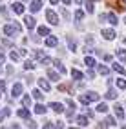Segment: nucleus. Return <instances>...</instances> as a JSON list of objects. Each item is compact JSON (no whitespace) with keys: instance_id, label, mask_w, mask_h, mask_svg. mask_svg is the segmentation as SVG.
<instances>
[{"instance_id":"a211bd4d","label":"nucleus","mask_w":126,"mask_h":129,"mask_svg":"<svg viewBox=\"0 0 126 129\" xmlns=\"http://www.w3.org/2000/svg\"><path fill=\"white\" fill-rule=\"evenodd\" d=\"M108 22H110L112 25H117V15H113V13H108Z\"/></svg>"},{"instance_id":"ea45409f","label":"nucleus","mask_w":126,"mask_h":129,"mask_svg":"<svg viewBox=\"0 0 126 129\" xmlns=\"http://www.w3.org/2000/svg\"><path fill=\"white\" fill-rule=\"evenodd\" d=\"M28 124H29V127H31V129H35V127H37V122H33L31 118H28Z\"/></svg>"},{"instance_id":"58836bf2","label":"nucleus","mask_w":126,"mask_h":129,"mask_svg":"<svg viewBox=\"0 0 126 129\" xmlns=\"http://www.w3.org/2000/svg\"><path fill=\"white\" fill-rule=\"evenodd\" d=\"M106 122H108V125H115V124H117V122H115V120H113L112 116H108V118H106Z\"/></svg>"},{"instance_id":"cd10ccee","label":"nucleus","mask_w":126,"mask_h":129,"mask_svg":"<svg viewBox=\"0 0 126 129\" xmlns=\"http://www.w3.org/2000/svg\"><path fill=\"white\" fill-rule=\"evenodd\" d=\"M48 78H49V80H58V73H55V71L49 69V71H48Z\"/></svg>"},{"instance_id":"f257e3e1","label":"nucleus","mask_w":126,"mask_h":129,"mask_svg":"<svg viewBox=\"0 0 126 129\" xmlns=\"http://www.w3.org/2000/svg\"><path fill=\"white\" fill-rule=\"evenodd\" d=\"M20 29H22L20 24H16V22H15L13 25L9 24V25H6V27H4V35H7V37H15V33H20Z\"/></svg>"},{"instance_id":"9d476101","label":"nucleus","mask_w":126,"mask_h":129,"mask_svg":"<svg viewBox=\"0 0 126 129\" xmlns=\"http://www.w3.org/2000/svg\"><path fill=\"white\" fill-rule=\"evenodd\" d=\"M113 111H115V116L119 118V120H122V118H124V111H122V106H119V104H117V106H113Z\"/></svg>"},{"instance_id":"72a5a7b5","label":"nucleus","mask_w":126,"mask_h":129,"mask_svg":"<svg viewBox=\"0 0 126 129\" xmlns=\"http://www.w3.org/2000/svg\"><path fill=\"white\" fill-rule=\"evenodd\" d=\"M58 91H62V93L70 91V85H68V84H60V85H58Z\"/></svg>"},{"instance_id":"473e14b6","label":"nucleus","mask_w":126,"mask_h":129,"mask_svg":"<svg viewBox=\"0 0 126 129\" xmlns=\"http://www.w3.org/2000/svg\"><path fill=\"white\" fill-rule=\"evenodd\" d=\"M18 56H20V53H16V51H11V55H9V58L13 60V62H16V60H18Z\"/></svg>"},{"instance_id":"09e8293b","label":"nucleus","mask_w":126,"mask_h":129,"mask_svg":"<svg viewBox=\"0 0 126 129\" xmlns=\"http://www.w3.org/2000/svg\"><path fill=\"white\" fill-rule=\"evenodd\" d=\"M73 2H75V4H82V0H73Z\"/></svg>"},{"instance_id":"412c9836","label":"nucleus","mask_w":126,"mask_h":129,"mask_svg":"<svg viewBox=\"0 0 126 129\" xmlns=\"http://www.w3.org/2000/svg\"><path fill=\"white\" fill-rule=\"evenodd\" d=\"M35 113H37V115H44V113H46V107L42 106V104H37V106H35Z\"/></svg>"},{"instance_id":"1a4fd4ad","label":"nucleus","mask_w":126,"mask_h":129,"mask_svg":"<svg viewBox=\"0 0 126 129\" xmlns=\"http://www.w3.org/2000/svg\"><path fill=\"white\" fill-rule=\"evenodd\" d=\"M102 37L106 40H113L115 38V31L113 29H102Z\"/></svg>"},{"instance_id":"7c9ffc66","label":"nucleus","mask_w":126,"mask_h":129,"mask_svg":"<svg viewBox=\"0 0 126 129\" xmlns=\"http://www.w3.org/2000/svg\"><path fill=\"white\" fill-rule=\"evenodd\" d=\"M99 73H100V75H104V76H106L108 73H110V69H108V67H106V66H99Z\"/></svg>"},{"instance_id":"a18cd8bd","label":"nucleus","mask_w":126,"mask_h":129,"mask_svg":"<svg viewBox=\"0 0 126 129\" xmlns=\"http://www.w3.org/2000/svg\"><path fill=\"white\" fill-rule=\"evenodd\" d=\"M102 58H104V60H106V62H110V60H112V55H104V56H102Z\"/></svg>"},{"instance_id":"4c0bfd02","label":"nucleus","mask_w":126,"mask_h":129,"mask_svg":"<svg viewBox=\"0 0 126 129\" xmlns=\"http://www.w3.org/2000/svg\"><path fill=\"white\" fill-rule=\"evenodd\" d=\"M82 16H84L82 11H75V20H82Z\"/></svg>"},{"instance_id":"0eeeda50","label":"nucleus","mask_w":126,"mask_h":129,"mask_svg":"<svg viewBox=\"0 0 126 129\" xmlns=\"http://www.w3.org/2000/svg\"><path fill=\"white\" fill-rule=\"evenodd\" d=\"M40 7H42V2H40V0H33V2L29 4V9H31L33 13H37V11H40Z\"/></svg>"},{"instance_id":"5fc2aeb1","label":"nucleus","mask_w":126,"mask_h":129,"mask_svg":"<svg viewBox=\"0 0 126 129\" xmlns=\"http://www.w3.org/2000/svg\"><path fill=\"white\" fill-rule=\"evenodd\" d=\"M0 94H2V93H0Z\"/></svg>"},{"instance_id":"de8ad7c7","label":"nucleus","mask_w":126,"mask_h":129,"mask_svg":"<svg viewBox=\"0 0 126 129\" xmlns=\"http://www.w3.org/2000/svg\"><path fill=\"white\" fill-rule=\"evenodd\" d=\"M62 2H64V4H68V6H70V4H71V0H62Z\"/></svg>"},{"instance_id":"37998d69","label":"nucleus","mask_w":126,"mask_h":129,"mask_svg":"<svg viewBox=\"0 0 126 129\" xmlns=\"http://www.w3.org/2000/svg\"><path fill=\"white\" fill-rule=\"evenodd\" d=\"M44 129H57L53 124H44Z\"/></svg>"},{"instance_id":"c85d7f7f","label":"nucleus","mask_w":126,"mask_h":129,"mask_svg":"<svg viewBox=\"0 0 126 129\" xmlns=\"http://www.w3.org/2000/svg\"><path fill=\"white\" fill-rule=\"evenodd\" d=\"M86 11L93 13V0H86Z\"/></svg>"},{"instance_id":"7ed1b4c3","label":"nucleus","mask_w":126,"mask_h":129,"mask_svg":"<svg viewBox=\"0 0 126 129\" xmlns=\"http://www.w3.org/2000/svg\"><path fill=\"white\" fill-rule=\"evenodd\" d=\"M106 4L110 6V7H113V9H117V13H121V11H124V6L119 2V0H106Z\"/></svg>"},{"instance_id":"49530a36","label":"nucleus","mask_w":126,"mask_h":129,"mask_svg":"<svg viewBox=\"0 0 126 129\" xmlns=\"http://www.w3.org/2000/svg\"><path fill=\"white\" fill-rule=\"evenodd\" d=\"M68 106H70V107H73V109H75V102H73V100H68Z\"/></svg>"},{"instance_id":"393cba45","label":"nucleus","mask_w":126,"mask_h":129,"mask_svg":"<svg viewBox=\"0 0 126 129\" xmlns=\"http://www.w3.org/2000/svg\"><path fill=\"white\" fill-rule=\"evenodd\" d=\"M18 116L20 118H29V111L24 107V109H18Z\"/></svg>"},{"instance_id":"a878e982","label":"nucleus","mask_w":126,"mask_h":129,"mask_svg":"<svg viewBox=\"0 0 126 129\" xmlns=\"http://www.w3.org/2000/svg\"><path fill=\"white\" fill-rule=\"evenodd\" d=\"M24 67H26L28 71H31V69H35V62H31V60H26V62H24Z\"/></svg>"},{"instance_id":"4468645a","label":"nucleus","mask_w":126,"mask_h":129,"mask_svg":"<svg viewBox=\"0 0 126 129\" xmlns=\"http://www.w3.org/2000/svg\"><path fill=\"white\" fill-rule=\"evenodd\" d=\"M112 69H113L115 73H119V75H126V69H124L121 64H113V66H112Z\"/></svg>"},{"instance_id":"8fccbe9b","label":"nucleus","mask_w":126,"mask_h":129,"mask_svg":"<svg viewBox=\"0 0 126 129\" xmlns=\"http://www.w3.org/2000/svg\"><path fill=\"white\" fill-rule=\"evenodd\" d=\"M49 2H51V4H58V0H49Z\"/></svg>"},{"instance_id":"3c124183","label":"nucleus","mask_w":126,"mask_h":129,"mask_svg":"<svg viewBox=\"0 0 126 129\" xmlns=\"http://www.w3.org/2000/svg\"><path fill=\"white\" fill-rule=\"evenodd\" d=\"M70 129H79V127H70Z\"/></svg>"},{"instance_id":"864d4df0","label":"nucleus","mask_w":126,"mask_h":129,"mask_svg":"<svg viewBox=\"0 0 126 129\" xmlns=\"http://www.w3.org/2000/svg\"><path fill=\"white\" fill-rule=\"evenodd\" d=\"M124 44H126V38H124Z\"/></svg>"},{"instance_id":"5701e85b","label":"nucleus","mask_w":126,"mask_h":129,"mask_svg":"<svg viewBox=\"0 0 126 129\" xmlns=\"http://www.w3.org/2000/svg\"><path fill=\"white\" fill-rule=\"evenodd\" d=\"M22 104H24V107H31V96L29 94H26V96L22 98Z\"/></svg>"},{"instance_id":"f704fd0d","label":"nucleus","mask_w":126,"mask_h":129,"mask_svg":"<svg viewBox=\"0 0 126 129\" xmlns=\"http://www.w3.org/2000/svg\"><path fill=\"white\" fill-rule=\"evenodd\" d=\"M9 113H11V111H9V109H7V107H6V109L2 111V113H0V122H2V120H4V116H7V115H9Z\"/></svg>"},{"instance_id":"f03ea898","label":"nucleus","mask_w":126,"mask_h":129,"mask_svg":"<svg viewBox=\"0 0 126 129\" xmlns=\"http://www.w3.org/2000/svg\"><path fill=\"white\" fill-rule=\"evenodd\" d=\"M100 96H99V93H90V94H80V102L82 104H90V102H97Z\"/></svg>"},{"instance_id":"f3484780","label":"nucleus","mask_w":126,"mask_h":129,"mask_svg":"<svg viewBox=\"0 0 126 129\" xmlns=\"http://www.w3.org/2000/svg\"><path fill=\"white\" fill-rule=\"evenodd\" d=\"M117 58H119L121 62H126V49H119V51H117Z\"/></svg>"},{"instance_id":"2eb2a0df","label":"nucleus","mask_w":126,"mask_h":129,"mask_svg":"<svg viewBox=\"0 0 126 129\" xmlns=\"http://www.w3.org/2000/svg\"><path fill=\"white\" fill-rule=\"evenodd\" d=\"M71 76H73V80H82L84 78V75L79 69H71Z\"/></svg>"},{"instance_id":"dca6fc26","label":"nucleus","mask_w":126,"mask_h":129,"mask_svg":"<svg viewBox=\"0 0 126 129\" xmlns=\"http://www.w3.org/2000/svg\"><path fill=\"white\" fill-rule=\"evenodd\" d=\"M38 85H40L44 91H49V89H51V87H49V82H48L46 78H40V80H38Z\"/></svg>"},{"instance_id":"a19ab883","label":"nucleus","mask_w":126,"mask_h":129,"mask_svg":"<svg viewBox=\"0 0 126 129\" xmlns=\"http://www.w3.org/2000/svg\"><path fill=\"white\" fill-rule=\"evenodd\" d=\"M35 56H37V58H40V60H42V58H44V53H40V51H35Z\"/></svg>"},{"instance_id":"6e6552de","label":"nucleus","mask_w":126,"mask_h":129,"mask_svg":"<svg viewBox=\"0 0 126 129\" xmlns=\"http://www.w3.org/2000/svg\"><path fill=\"white\" fill-rule=\"evenodd\" d=\"M24 24H26V27L31 31L33 27H35V24H37V22H35V18H33V16H26V18H24Z\"/></svg>"},{"instance_id":"9b49d317","label":"nucleus","mask_w":126,"mask_h":129,"mask_svg":"<svg viewBox=\"0 0 126 129\" xmlns=\"http://www.w3.org/2000/svg\"><path fill=\"white\" fill-rule=\"evenodd\" d=\"M11 9H13L16 15H22V13H24V6H22L20 2H15V4L11 6Z\"/></svg>"},{"instance_id":"c03bdc74","label":"nucleus","mask_w":126,"mask_h":129,"mask_svg":"<svg viewBox=\"0 0 126 129\" xmlns=\"http://www.w3.org/2000/svg\"><path fill=\"white\" fill-rule=\"evenodd\" d=\"M4 89H6V82L0 80V91H4Z\"/></svg>"},{"instance_id":"79ce46f5","label":"nucleus","mask_w":126,"mask_h":129,"mask_svg":"<svg viewBox=\"0 0 126 129\" xmlns=\"http://www.w3.org/2000/svg\"><path fill=\"white\" fill-rule=\"evenodd\" d=\"M4 62H6V55L0 51V64H4Z\"/></svg>"},{"instance_id":"423d86ee","label":"nucleus","mask_w":126,"mask_h":129,"mask_svg":"<svg viewBox=\"0 0 126 129\" xmlns=\"http://www.w3.org/2000/svg\"><path fill=\"white\" fill-rule=\"evenodd\" d=\"M49 107H51L55 113H64V107H62L60 102H51V104H49Z\"/></svg>"},{"instance_id":"4be33fe9","label":"nucleus","mask_w":126,"mask_h":129,"mask_svg":"<svg viewBox=\"0 0 126 129\" xmlns=\"http://www.w3.org/2000/svg\"><path fill=\"white\" fill-rule=\"evenodd\" d=\"M88 118L90 116H77V124L79 125H88Z\"/></svg>"},{"instance_id":"b1692460","label":"nucleus","mask_w":126,"mask_h":129,"mask_svg":"<svg viewBox=\"0 0 126 129\" xmlns=\"http://www.w3.org/2000/svg\"><path fill=\"white\" fill-rule=\"evenodd\" d=\"M97 111H99V113H106V111H108V106L104 104V102H100V104H97Z\"/></svg>"},{"instance_id":"39448f33","label":"nucleus","mask_w":126,"mask_h":129,"mask_svg":"<svg viewBox=\"0 0 126 129\" xmlns=\"http://www.w3.org/2000/svg\"><path fill=\"white\" fill-rule=\"evenodd\" d=\"M20 94H22V84L16 82V84L13 85V89H11V96L16 98V96H20Z\"/></svg>"},{"instance_id":"c9c22d12","label":"nucleus","mask_w":126,"mask_h":129,"mask_svg":"<svg viewBox=\"0 0 126 129\" xmlns=\"http://www.w3.org/2000/svg\"><path fill=\"white\" fill-rule=\"evenodd\" d=\"M68 46H70V49H71V51H75V49H77V44H75V42H73L71 38H68Z\"/></svg>"},{"instance_id":"aec40b11","label":"nucleus","mask_w":126,"mask_h":129,"mask_svg":"<svg viewBox=\"0 0 126 129\" xmlns=\"http://www.w3.org/2000/svg\"><path fill=\"white\" fill-rule=\"evenodd\" d=\"M84 64H86V66L90 67V69H91V67L95 66V60L91 58V56H88V55H86V58H84Z\"/></svg>"},{"instance_id":"ddd939ff","label":"nucleus","mask_w":126,"mask_h":129,"mask_svg":"<svg viewBox=\"0 0 126 129\" xmlns=\"http://www.w3.org/2000/svg\"><path fill=\"white\" fill-rule=\"evenodd\" d=\"M104 96H106L108 100H115V98H117V91H115V89H108V91L104 93Z\"/></svg>"},{"instance_id":"603ef678","label":"nucleus","mask_w":126,"mask_h":129,"mask_svg":"<svg viewBox=\"0 0 126 129\" xmlns=\"http://www.w3.org/2000/svg\"><path fill=\"white\" fill-rule=\"evenodd\" d=\"M121 129H126V125H124V127H121Z\"/></svg>"},{"instance_id":"6ab92c4d","label":"nucleus","mask_w":126,"mask_h":129,"mask_svg":"<svg viewBox=\"0 0 126 129\" xmlns=\"http://www.w3.org/2000/svg\"><path fill=\"white\" fill-rule=\"evenodd\" d=\"M38 35L48 37V35H49V27H46V25H40V27H38Z\"/></svg>"},{"instance_id":"bb28decb","label":"nucleus","mask_w":126,"mask_h":129,"mask_svg":"<svg viewBox=\"0 0 126 129\" xmlns=\"http://www.w3.org/2000/svg\"><path fill=\"white\" fill-rule=\"evenodd\" d=\"M55 66H57V69H58V73H60V75H64V73H66V67H64L60 62H58V60H55Z\"/></svg>"},{"instance_id":"e433bc0d","label":"nucleus","mask_w":126,"mask_h":129,"mask_svg":"<svg viewBox=\"0 0 126 129\" xmlns=\"http://www.w3.org/2000/svg\"><path fill=\"white\" fill-rule=\"evenodd\" d=\"M51 62H53V60L49 58V56H44V58H42V64H44V66H49Z\"/></svg>"},{"instance_id":"20e7f679","label":"nucleus","mask_w":126,"mask_h":129,"mask_svg":"<svg viewBox=\"0 0 126 129\" xmlns=\"http://www.w3.org/2000/svg\"><path fill=\"white\" fill-rule=\"evenodd\" d=\"M46 18L49 20V24H53V25L58 24V16H57V13L51 11V9H48V11H46Z\"/></svg>"},{"instance_id":"c756f323","label":"nucleus","mask_w":126,"mask_h":129,"mask_svg":"<svg viewBox=\"0 0 126 129\" xmlns=\"http://www.w3.org/2000/svg\"><path fill=\"white\" fill-rule=\"evenodd\" d=\"M31 93H33V98H37V100L42 98V91H40V89H33Z\"/></svg>"},{"instance_id":"2f4dec72","label":"nucleus","mask_w":126,"mask_h":129,"mask_svg":"<svg viewBox=\"0 0 126 129\" xmlns=\"http://www.w3.org/2000/svg\"><path fill=\"white\" fill-rule=\"evenodd\" d=\"M117 87H119V89H126V80L119 78V80H117Z\"/></svg>"},{"instance_id":"f8f14e48","label":"nucleus","mask_w":126,"mask_h":129,"mask_svg":"<svg viewBox=\"0 0 126 129\" xmlns=\"http://www.w3.org/2000/svg\"><path fill=\"white\" fill-rule=\"evenodd\" d=\"M46 46H48V47H57V46H58V40H57L55 37H48V38H46Z\"/></svg>"}]
</instances>
